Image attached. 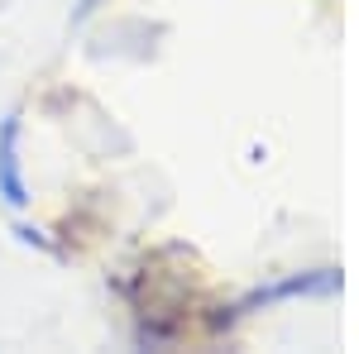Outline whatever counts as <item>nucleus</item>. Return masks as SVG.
<instances>
[{
	"instance_id": "1",
	"label": "nucleus",
	"mask_w": 359,
	"mask_h": 354,
	"mask_svg": "<svg viewBox=\"0 0 359 354\" xmlns=\"http://www.w3.org/2000/svg\"><path fill=\"white\" fill-rule=\"evenodd\" d=\"M0 196L5 206H29V187H25V168H20V115L0 120Z\"/></svg>"
},
{
	"instance_id": "2",
	"label": "nucleus",
	"mask_w": 359,
	"mask_h": 354,
	"mask_svg": "<svg viewBox=\"0 0 359 354\" xmlns=\"http://www.w3.org/2000/svg\"><path fill=\"white\" fill-rule=\"evenodd\" d=\"M335 287H340V273H331V268L297 273V278H283L273 287H259V292L249 297V306H269V301H283V297H326Z\"/></svg>"
}]
</instances>
